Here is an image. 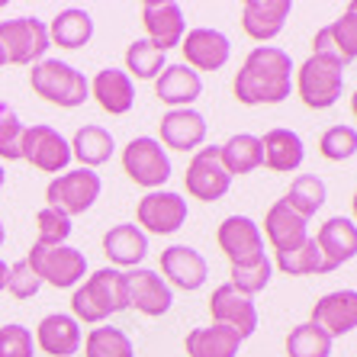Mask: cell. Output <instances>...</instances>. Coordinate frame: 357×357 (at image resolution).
<instances>
[{"instance_id":"cell-2","label":"cell","mask_w":357,"mask_h":357,"mask_svg":"<svg viewBox=\"0 0 357 357\" xmlns=\"http://www.w3.org/2000/svg\"><path fill=\"white\" fill-rule=\"evenodd\" d=\"M129 309V283L119 267H100L84 283L75 287L71 316L77 325H103L109 316Z\"/></svg>"},{"instance_id":"cell-29","label":"cell","mask_w":357,"mask_h":357,"mask_svg":"<svg viewBox=\"0 0 357 357\" xmlns=\"http://www.w3.org/2000/svg\"><path fill=\"white\" fill-rule=\"evenodd\" d=\"M187 357H238L241 351V338L225 328V325H206V328H193L183 338Z\"/></svg>"},{"instance_id":"cell-44","label":"cell","mask_w":357,"mask_h":357,"mask_svg":"<svg viewBox=\"0 0 357 357\" xmlns=\"http://www.w3.org/2000/svg\"><path fill=\"white\" fill-rule=\"evenodd\" d=\"M7 277H10V264L0 258V293L7 290Z\"/></svg>"},{"instance_id":"cell-16","label":"cell","mask_w":357,"mask_h":357,"mask_svg":"<svg viewBox=\"0 0 357 357\" xmlns=\"http://www.w3.org/2000/svg\"><path fill=\"white\" fill-rule=\"evenodd\" d=\"M129 283V306H135L142 316L158 319L165 316L167 309L174 306V290L165 283V277L151 267H135L126 274Z\"/></svg>"},{"instance_id":"cell-37","label":"cell","mask_w":357,"mask_h":357,"mask_svg":"<svg viewBox=\"0 0 357 357\" xmlns=\"http://www.w3.org/2000/svg\"><path fill=\"white\" fill-rule=\"evenodd\" d=\"M277 267L287 277H309V274H325V261L319 251L316 238H306L299 248L277 255Z\"/></svg>"},{"instance_id":"cell-20","label":"cell","mask_w":357,"mask_h":357,"mask_svg":"<svg viewBox=\"0 0 357 357\" xmlns=\"http://www.w3.org/2000/svg\"><path fill=\"white\" fill-rule=\"evenodd\" d=\"M161 145L174 151H197L203 142H206V116L199 109L187 107V109H167L161 116Z\"/></svg>"},{"instance_id":"cell-18","label":"cell","mask_w":357,"mask_h":357,"mask_svg":"<svg viewBox=\"0 0 357 357\" xmlns=\"http://www.w3.org/2000/svg\"><path fill=\"white\" fill-rule=\"evenodd\" d=\"M316 245L322 251L325 274L338 271L341 264H348L351 258H357V225L348 216H332L319 225Z\"/></svg>"},{"instance_id":"cell-7","label":"cell","mask_w":357,"mask_h":357,"mask_svg":"<svg viewBox=\"0 0 357 357\" xmlns=\"http://www.w3.org/2000/svg\"><path fill=\"white\" fill-rule=\"evenodd\" d=\"M26 264L33 267V274L42 283H49L55 290H71L84 280L87 274V258L84 251L71 248V245H59V248H45V245H33Z\"/></svg>"},{"instance_id":"cell-10","label":"cell","mask_w":357,"mask_h":357,"mask_svg":"<svg viewBox=\"0 0 357 357\" xmlns=\"http://www.w3.org/2000/svg\"><path fill=\"white\" fill-rule=\"evenodd\" d=\"M187 216V199L174 190H149L135 206V219L145 235H174Z\"/></svg>"},{"instance_id":"cell-30","label":"cell","mask_w":357,"mask_h":357,"mask_svg":"<svg viewBox=\"0 0 357 357\" xmlns=\"http://www.w3.org/2000/svg\"><path fill=\"white\" fill-rule=\"evenodd\" d=\"M71 145V158L81 161V167H100L107 165L113 158V151H116V142H113V132L103 129V126H81L75 132V139L68 142Z\"/></svg>"},{"instance_id":"cell-26","label":"cell","mask_w":357,"mask_h":357,"mask_svg":"<svg viewBox=\"0 0 357 357\" xmlns=\"http://www.w3.org/2000/svg\"><path fill=\"white\" fill-rule=\"evenodd\" d=\"M264 235H267V241L274 245L277 255L293 251L309 238V219H303L299 213H293L283 199H277L264 216Z\"/></svg>"},{"instance_id":"cell-42","label":"cell","mask_w":357,"mask_h":357,"mask_svg":"<svg viewBox=\"0 0 357 357\" xmlns=\"http://www.w3.org/2000/svg\"><path fill=\"white\" fill-rule=\"evenodd\" d=\"M36 338L33 332L20 322H10L0 328V357H33Z\"/></svg>"},{"instance_id":"cell-49","label":"cell","mask_w":357,"mask_h":357,"mask_svg":"<svg viewBox=\"0 0 357 357\" xmlns=\"http://www.w3.org/2000/svg\"><path fill=\"white\" fill-rule=\"evenodd\" d=\"M348 10H351V13H357V0H351V3H348Z\"/></svg>"},{"instance_id":"cell-47","label":"cell","mask_w":357,"mask_h":357,"mask_svg":"<svg viewBox=\"0 0 357 357\" xmlns=\"http://www.w3.org/2000/svg\"><path fill=\"white\" fill-rule=\"evenodd\" d=\"M351 209H354V225H357V193H354V199H351Z\"/></svg>"},{"instance_id":"cell-48","label":"cell","mask_w":357,"mask_h":357,"mask_svg":"<svg viewBox=\"0 0 357 357\" xmlns=\"http://www.w3.org/2000/svg\"><path fill=\"white\" fill-rule=\"evenodd\" d=\"M3 238H7V229H3V222H0V245H3Z\"/></svg>"},{"instance_id":"cell-45","label":"cell","mask_w":357,"mask_h":357,"mask_svg":"<svg viewBox=\"0 0 357 357\" xmlns=\"http://www.w3.org/2000/svg\"><path fill=\"white\" fill-rule=\"evenodd\" d=\"M351 113H354V119H357V91H354V97H351Z\"/></svg>"},{"instance_id":"cell-43","label":"cell","mask_w":357,"mask_h":357,"mask_svg":"<svg viewBox=\"0 0 357 357\" xmlns=\"http://www.w3.org/2000/svg\"><path fill=\"white\" fill-rule=\"evenodd\" d=\"M7 290L13 293L17 299H33L36 293L42 290V280L33 274V267L26 264V261H17V264H10Z\"/></svg>"},{"instance_id":"cell-17","label":"cell","mask_w":357,"mask_h":357,"mask_svg":"<svg viewBox=\"0 0 357 357\" xmlns=\"http://www.w3.org/2000/svg\"><path fill=\"white\" fill-rule=\"evenodd\" d=\"M161 274H165L167 287L193 293L206 283L209 264L197 248H190V245H171V248L161 251Z\"/></svg>"},{"instance_id":"cell-35","label":"cell","mask_w":357,"mask_h":357,"mask_svg":"<svg viewBox=\"0 0 357 357\" xmlns=\"http://www.w3.org/2000/svg\"><path fill=\"white\" fill-rule=\"evenodd\" d=\"M167 68V55L161 49H155L149 39H135L126 49V75L139 77V81H155Z\"/></svg>"},{"instance_id":"cell-13","label":"cell","mask_w":357,"mask_h":357,"mask_svg":"<svg viewBox=\"0 0 357 357\" xmlns=\"http://www.w3.org/2000/svg\"><path fill=\"white\" fill-rule=\"evenodd\" d=\"M209 312H213V322L232 328L241 341L258 332V306H255V299L238 293L232 283H222V287L213 290Z\"/></svg>"},{"instance_id":"cell-34","label":"cell","mask_w":357,"mask_h":357,"mask_svg":"<svg viewBox=\"0 0 357 357\" xmlns=\"http://www.w3.org/2000/svg\"><path fill=\"white\" fill-rule=\"evenodd\" d=\"M84 357H135V344L123 328L97 325L84 338Z\"/></svg>"},{"instance_id":"cell-39","label":"cell","mask_w":357,"mask_h":357,"mask_svg":"<svg viewBox=\"0 0 357 357\" xmlns=\"http://www.w3.org/2000/svg\"><path fill=\"white\" fill-rule=\"evenodd\" d=\"M71 238V219L59 209H39L36 216V245H45V248H59V245H68Z\"/></svg>"},{"instance_id":"cell-23","label":"cell","mask_w":357,"mask_h":357,"mask_svg":"<svg viewBox=\"0 0 357 357\" xmlns=\"http://www.w3.org/2000/svg\"><path fill=\"white\" fill-rule=\"evenodd\" d=\"M293 13L290 0H248L241 7V26L255 42H271L283 33Z\"/></svg>"},{"instance_id":"cell-5","label":"cell","mask_w":357,"mask_h":357,"mask_svg":"<svg viewBox=\"0 0 357 357\" xmlns=\"http://www.w3.org/2000/svg\"><path fill=\"white\" fill-rule=\"evenodd\" d=\"M52 49L49 26L39 17L0 20V52L10 65H39Z\"/></svg>"},{"instance_id":"cell-38","label":"cell","mask_w":357,"mask_h":357,"mask_svg":"<svg viewBox=\"0 0 357 357\" xmlns=\"http://www.w3.org/2000/svg\"><path fill=\"white\" fill-rule=\"evenodd\" d=\"M23 132L26 126L20 113L0 100V158L3 161H23Z\"/></svg>"},{"instance_id":"cell-51","label":"cell","mask_w":357,"mask_h":357,"mask_svg":"<svg viewBox=\"0 0 357 357\" xmlns=\"http://www.w3.org/2000/svg\"><path fill=\"white\" fill-rule=\"evenodd\" d=\"M0 7H3V3H0Z\"/></svg>"},{"instance_id":"cell-4","label":"cell","mask_w":357,"mask_h":357,"mask_svg":"<svg viewBox=\"0 0 357 357\" xmlns=\"http://www.w3.org/2000/svg\"><path fill=\"white\" fill-rule=\"evenodd\" d=\"M344 68L348 65L325 59V55H309L296 68V81H293L299 100L309 109H332L344 91Z\"/></svg>"},{"instance_id":"cell-33","label":"cell","mask_w":357,"mask_h":357,"mask_svg":"<svg viewBox=\"0 0 357 357\" xmlns=\"http://www.w3.org/2000/svg\"><path fill=\"white\" fill-rule=\"evenodd\" d=\"M325 199H328V187H325L322 177H316V174H299L296 181L290 183V190H287L283 203H287L293 213H299L303 219H312L319 209L325 206Z\"/></svg>"},{"instance_id":"cell-21","label":"cell","mask_w":357,"mask_h":357,"mask_svg":"<svg viewBox=\"0 0 357 357\" xmlns=\"http://www.w3.org/2000/svg\"><path fill=\"white\" fill-rule=\"evenodd\" d=\"M36 348L45 351L49 357H71L81 351L84 344V332L77 325L75 316L68 312H52L45 316L39 325H36Z\"/></svg>"},{"instance_id":"cell-6","label":"cell","mask_w":357,"mask_h":357,"mask_svg":"<svg viewBox=\"0 0 357 357\" xmlns=\"http://www.w3.org/2000/svg\"><path fill=\"white\" fill-rule=\"evenodd\" d=\"M100 190H103V181H100L97 171L75 167V171H65V174L52 177L49 187H45V199H49L52 209H59L68 219H75L97 203Z\"/></svg>"},{"instance_id":"cell-8","label":"cell","mask_w":357,"mask_h":357,"mask_svg":"<svg viewBox=\"0 0 357 357\" xmlns=\"http://www.w3.org/2000/svg\"><path fill=\"white\" fill-rule=\"evenodd\" d=\"M123 171L145 190H161L171 181V158L167 149L151 135H139L123 149Z\"/></svg>"},{"instance_id":"cell-28","label":"cell","mask_w":357,"mask_h":357,"mask_svg":"<svg viewBox=\"0 0 357 357\" xmlns=\"http://www.w3.org/2000/svg\"><path fill=\"white\" fill-rule=\"evenodd\" d=\"M103 255L113 261V267H139L149 255V235L142 232L135 222H119L103 235Z\"/></svg>"},{"instance_id":"cell-32","label":"cell","mask_w":357,"mask_h":357,"mask_svg":"<svg viewBox=\"0 0 357 357\" xmlns=\"http://www.w3.org/2000/svg\"><path fill=\"white\" fill-rule=\"evenodd\" d=\"M219 161L229 171V177H241L258 171L264 155H261V139L251 132H235L229 142L219 145Z\"/></svg>"},{"instance_id":"cell-25","label":"cell","mask_w":357,"mask_h":357,"mask_svg":"<svg viewBox=\"0 0 357 357\" xmlns=\"http://www.w3.org/2000/svg\"><path fill=\"white\" fill-rule=\"evenodd\" d=\"M155 93H158V100L167 103L171 109H187V107H193L199 100V93H203V77H199L193 68L183 65V61L181 65H167L165 71L155 77Z\"/></svg>"},{"instance_id":"cell-50","label":"cell","mask_w":357,"mask_h":357,"mask_svg":"<svg viewBox=\"0 0 357 357\" xmlns=\"http://www.w3.org/2000/svg\"><path fill=\"white\" fill-rule=\"evenodd\" d=\"M3 65H7V61H3V52H0V68H3Z\"/></svg>"},{"instance_id":"cell-41","label":"cell","mask_w":357,"mask_h":357,"mask_svg":"<svg viewBox=\"0 0 357 357\" xmlns=\"http://www.w3.org/2000/svg\"><path fill=\"white\" fill-rule=\"evenodd\" d=\"M271 277H274V264H271V258H261L255 261V264H245V267H232V287L238 293H245V296H255V293L267 290V283H271Z\"/></svg>"},{"instance_id":"cell-3","label":"cell","mask_w":357,"mask_h":357,"mask_svg":"<svg viewBox=\"0 0 357 357\" xmlns=\"http://www.w3.org/2000/svg\"><path fill=\"white\" fill-rule=\"evenodd\" d=\"M29 84L42 100H49L61 109H75L84 107L91 97V81L77 71L75 65L59 59H42L39 65H33L29 71Z\"/></svg>"},{"instance_id":"cell-24","label":"cell","mask_w":357,"mask_h":357,"mask_svg":"<svg viewBox=\"0 0 357 357\" xmlns=\"http://www.w3.org/2000/svg\"><path fill=\"white\" fill-rule=\"evenodd\" d=\"M91 97L109 116H126L135 107V84L123 68H103L91 81Z\"/></svg>"},{"instance_id":"cell-12","label":"cell","mask_w":357,"mask_h":357,"mask_svg":"<svg viewBox=\"0 0 357 357\" xmlns=\"http://www.w3.org/2000/svg\"><path fill=\"white\" fill-rule=\"evenodd\" d=\"M216 241L232 267H245L264 258V235L261 225L248 216H225L216 232Z\"/></svg>"},{"instance_id":"cell-46","label":"cell","mask_w":357,"mask_h":357,"mask_svg":"<svg viewBox=\"0 0 357 357\" xmlns=\"http://www.w3.org/2000/svg\"><path fill=\"white\" fill-rule=\"evenodd\" d=\"M3 183H7V171H3V165H0V190H3Z\"/></svg>"},{"instance_id":"cell-1","label":"cell","mask_w":357,"mask_h":357,"mask_svg":"<svg viewBox=\"0 0 357 357\" xmlns=\"http://www.w3.org/2000/svg\"><path fill=\"white\" fill-rule=\"evenodd\" d=\"M293 59L277 45H255L235 75V100L245 107H271L293 93Z\"/></svg>"},{"instance_id":"cell-27","label":"cell","mask_w":357,"mask_h":357,"mask_svg":"<svg viewBox=\"0 0 357 357\" xmlns=\"http://www.w3.org/2000/svg\"><path fill=\"white\" fill-rule=\"evenodd\" d=\"M261 155H264V161H261L264 167H271L277 174H293L306 161V145L293 129H271L261 139Z\"/></svg>"},{"instance_id":"cell-11","label":"cell","mask_w":357,"mask_h":357,"mask_svg":"<svg viewBox=\"0 0 357 357\" xmlns=\"http://www.w3.org/2000/svg\"><path fill=\"white\" fill-rule=\"evenodd\" d=\"M187 193L193 199H203V203H216L229 193L232 187V177L219 161V145H209V149H197V155L187 165Z\"/></svg>"},{"instance_id":"cell-22","label":"cell","mask_w":357,"mask_h":357,"mask_svg":"<svg viewBox=\"0 0 357 357\" xmlns=\"http://www.w3.org/2000/svg\"><path fill=\"white\" fill-rule=\"evenodd\" d=\"M312 55H325L341 65L357 61V13L344 10L335 23L322 26L312 39Z\"/></svg>"},{"instance_id":"cell-19","label":"cell","mask_w":357,"mask_h":357,"mask_svg":"<svg viewBox=\"0 0 357 357\" xmlns=\"http://www.w3.org/2000/svg\"><path fill=\"white\" fill-rule=\"evenodd\" d=\"M328 338H341L357 328V290H332L312 306V319Z\"/></svg>"},{"instance_id":"cell-15","label":"cell","mask_w":357,"mask_h":357,"mask_svg":"<svg viewBox=\"0 0 357 357\" xmlns=\"http://www.w3.org/2000/svg\"><path fill=\"white\" fill-rule=\"evenodd\" d=\"M142 23H145V39L167 55V49L181 45L187 36V20H183L181 3L174 0H149L142 7Z\"/></svg>"},{"instance_id":"cell-9","label":"cell","mask_w":357,"mask_h":357,"mask_svg":"<svg viewBox=\"0 0 357 357\" xmlns=\"http://www.w3.org/2000/svg\"><path fill=\"white\" fill-rule=\"evenodd\" d=\"M23 161H29L33 167L45 171V174H65L68 165H71V145L68 139L52 129L45 123H36V126H26L23 132Z\"/></svg>"},{"instance_id":"cell-40","label":"cell","mask_w":357,"mask_h":357,"mask_svg":"<svg viewBox=\"0 0 357 357\" xmlns=\"http://www.w3.org/2000/svg\"><path fill=\"white\" fill-rule=\"evenodd\" d=\"M319 151L328 161H348L357 155V129L354 126H332L319 139Z\"/></svg>"},{"instance_id":"cell-14","label":"cell","mask_w":357,"mask_h":357,"mask_svg":"<svg viewBox=\"0 0 357 357\" xmlns=\"http://www.w3.org/2000/svg\"><path fill=\"white\" fill-rule=\"evenodd\" d=\"M183 49V65L193 68V71H219V68L229 65L232 59V42L229 36L219 33V29H209V26H197L183 36L181 42Z\"/></svg>"},{"instance_id":"cell-36","label":"cell","mask_w":357,"mask_h":357,"mask_svg":"<svg viewBox=\"0 0 357 357\" xmlns=\"http://www.w3.org/2000/svg\"><path fill=\"white\" fill-rule=\"evenodd\" d=\"M332 344L316 322H299L287 335V357H332Z\"/></svg>"},{"instance_id":"cell-31","label":"cell","mask_w":357,"mask_h":357,"mask_svg":"<svg viewBox=\"0 0 357 357\" xmlns=\"http://www.w3.org/2000/svg\"><path fill=\"white\" fill-rule=\"evenodd\" d=\"M49 39L59 49H84L93 39V20L87 10L68 7L49 23Z\"/></svg>"}]
</instances>
